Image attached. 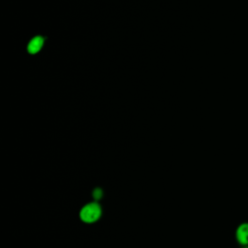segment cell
I'll list each match as a JSON object with an SVG mask.
<instances>
[{"mask_svg": "<svg viewBox=\"0 0 248 248\" xmlns=\"http://www.w3.org/2000/svg\"><path fill=\"white\" fill-rule=\"evenodd\" d=\"M43 39L41 37H36L34 38L30 43H29V46H28V51L30 53H36L37 51H39L43 46Z\"/></svg>", "mask_w": 248, "mask_h": 248, "instance_id": "cell-3", "label": "cell"}, {"mask_svg": "<svg viewBox=\"0 0 248 248\" xmlns=\"http://www.w3.org/2000/svg\"><path fill=\"white\" fill-rule=\"evenodd\" d=\"M103 214V209L102 205L96 202L92 201L87 203H85L79 210L78 217L81 222L85 224H94L100 218L102 217Z\"/></svg>", "mask_w": 248, "mask_h": 248, "instance_id": "cell-1", "label": "cell"}, {"mask_svg": "<svg viewBox=\"0 0 248 248\" xmlns=\"http://www.w3.org/2000/svg\"><path fill=\"white\" fill-rule=\"evenodd\" d=\"M92 197H93L94 201L98 202V201L101 200L102 197H103V190H102L101 188H99V187L95 188V189L93 190V192H92Z\"/></svg>", "mask_w": 248, "mask_h": 248, "instance_id": "cell-4", "label": "cell"}, {"mask_svg": "<svg viewBox=\"0 0 248 248\" xmlns=\"http://www.w3.org/2000/svg\"><path fill=\"white\" fill-rule=\"evenodd\" d=\"M244 248H248V246H246V247H244Z\"/></svg>", "mask_w": 248, "mask_h": 248, "instance_id": "cell-5", "label": "cell"}, {"mask_svg": "<svg viewBox=\"0 0 248 248\" xmlns=\"http://www.w3.org/2000/svg\"><path fill=\"white\" fill-rule=\"evenodd\" d=\"M236 241L243 246H248V223L240 224L235 231Z\"/></svg>", "mask_w": 248, "mask_h": 248, "instance_id": "cell-2", "label": "cell"}]
</instances>
